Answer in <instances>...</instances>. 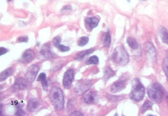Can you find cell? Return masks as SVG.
Returning a JSON list of instances; mask_svg holds the SVG:
<instances>
[{
	"instance_id": "cell-1",
	"label": "cell",
	"mask_w": 168,
	"mask_h": 116,
	"mask_svg": "<svg viewBox=\"0 0 168 116\" xmlns=\"http://www.w3.org/2000/svg\"><path fill=\"white\" fill-rule=\"evenodd\" d=\"M50 99L56 110H62L64 108V98L62 90L57 86H54L50 93Z\"/></svg>"
},
{
	"instance_id": "cell-2",
	"label": "cell",
	"mask_w": 168,
	"mask_h": 116,
	"mask_svg": "<svg viewBox=\"0 0 168 116\" xmlns=\"http://www.w3.org/2000/svg\"><path fill=\"white\" fill-rule=\"evenodd\" d=\"M147 94L153 102L160 104L162 102L164 95V89L159 83H155L149 86L147 89Z\"/></svg>"
},
{
	"instance_id": "cell-3",
	"label": "cell",
	"mask_w": 168,
	"mask_h": 116,
	"mask_svg": "<svg viewBox=\"0 0 168 116\" xmlns=\"http://www.w3.org/2000/svg\"><path fill=\"white\" fill-rule=\"evenodd\" d=\"M145 89L139 79L133 80L130 98L135 101H140L144 98L145 95Z\"/></svg>"
},
{
	"instance_id": "cell-4",
	"label": "cell",
	"mask_w": 168,
	"mask_h": 116,
	"mask_svg": "<svg viewBox=\"0 0 168 116\" xmlns=\"http://www.w3.org/2000/svg\"><path fill=\"white\" fill-rule=\"evenodd\" d=\"M111 59L114 63L119 66H124L129 62V55L124 48L121 47H118L113 51Z\"/></svg>"
},
{
	"instance_id": "cell-5",
	"label": "cell",
	"mask_w": 168,
	"mask_h": 116,
	"mask_svg": "<svg viewBox=\"0 0 168 116\" xmlns=\"http://www.w3.org/2000/svg\"><path fill=\"white\" fill-rule=\"evenodd\" d=\"M92 85V81L89 80L82 79L79 80L75 86V93L79 96L83 95L90 89Z\"/></svg>"
},
{
	"instance_id": "cell-6",
	"label": "cell",
	"mask_w": 168,
	"mask_h": 116,
	"mask_svg": "<svg viewBox=\"0 0 168 116\" xmlns=\"http://www.w3.org/2000/svg\"><path fill=\"white\" fill-rule=\"evenodd\" d=\"M39 71V66L35 64L31 65L29 67L25 74V79L29 83L33 82L36 77Z\"/></svg>"
},
{
	"instance_id": "cell-7",
	"label": "cell",
	"mask_w": 168,
	"mask_h": 116,
	"mask_svg": "<svg viewBox=\"0 0 168 116\" xmlns=\"http://www.w3.org/2000/svg\"><path fill=\"white\" fill-rule=\"evenodd\" d=\"M74 78V71L73 69H69L64 74L63 78V85L64 88L69 89L70 88Z\"/></svg>"
},
{
	"instance_id": "cell-8",
	"label": "cell",
	"mask_w": 168,
	"mask_h": 116,
	"mask_svg": "<svg viewBox=\"0 0 168 116\" xmlns=\"http://www.w3.org/2000/svg\"><path fill=\"white\" fill-rule=\"evenodd\" d=\"M126 87V80L119 79L113 83L110 87V92L112 93H117L123 90Z\"/></svg>"
},
{
	"instance_id": "cell-9",
	"label": "cell",
	"mask_w": 168,
	"mask_h": 116,
	"mask_svg": "<svg viewBox=\"0 0 168 116\" xmlns=\"http://www.w3.org/2000/svg\"><path fill=\"white\" fill-rule=\"evenodd\" d=\"M100 19L96 17H88L85 19V25L88 30L92 31L98 26Z\"/></svg>"
},
{
	"instance_id": "cell-10",
	"label": "cell",
	"mask_w": 168,
	"mask_h": 116,
	"mask_svg": "<svg viewBox=\"0 0 168 116\" xmlns=\"http://www.w3.org/2000/svg\"><path fill=\"white\" fill-rule=\"evenodd\" d=\"M98 95L94 91L90 92L83 97L84 102L88 104L95 103L98 102Z\"/></svg>"
},
{
	"instance_id": "cell-11",
	"label": "cell",
	"mask_w": 168,
	"mask_h": 116,
	"mask_svg": "<svg viewBox=\"0 0 168 116\" xmlns=\"http://www.w3.org/2000/svg\"><path fill=\"white\" fill-rule=\"evenodd\" d=\"M34 52L31 49L25 50L23 53L21 60L22 62L26 63H30L34 58Z\"/></svg>"
},
{
	"instance_id": "cell-12",
	"label": "cell",
	"mask_w": 168,
	"mask_h": 116,
	"mask_svg": "<svg viewBox=\"0 0 168 116\" xmlns=\"http://www.w3.org/2000/svg\"><path fill=\"white\" fill-rule=\"evenodd\" d=\"M29 82L27 80L22 77H19L16 80L14 83V88L15 89L23 90L26 89L29 86Z\"/></svg>"
},
{
	"instance_id": "cell-13",
	"label": "cell",
	"mask_w": 168,
	"mask_h": 116,
	"mask_svg": "<svg viewBox=\"0 0 168 116\" xmlns=\"http://www.w3.org/2000/svg\"><path fill=\"white\" fill-rule=\"evenodd\" d=\"M40 103L36 98H32L29 101L27 105L28 110L31 112H35L38 110L40 106Z\"/></svg>"
},
{
	"instance_id": "cell-14",
	"label": "cell",
	"mask_w": 168,
	"mask_h": 116,
	"mask_svg": "<svg viewBox=\"0 0 168 116\" xmlns=\"http://www.w3.org/2000/svg\"><path fill=\"white\" fill-rule=\"evenodd\" d=\"M146 50L147 55L153 60L155 59L156 57V50L153 44H150V43L146 44Z\"/></svg>"
},
{
	"instance_id": "cell-15",
	"label": "cell",
	"mask_w": 168,
	"mask_h": 116,
	"mask_svg": "<svg viewBox=\"0 0 168 116\" xmlns=\"http://www.w3.org/2000/svg\"><path fill=\"white\" fill-rule=\"evenodd\" d=\"M94 51H95V50L94 49H90L79 52L76 56L75 60H81L84 59L86 56L94 52Z\"/></svg>"
},
{
	"instance_id": "cell-16",
	"label": "cell",
	"mask_w": 168,
	"mask_h": 116,
	"mask_svg": "<svg viewBox=\"0 0 168 116\" xmlns=\"http://www.w3.org/2000/svg\"><path fill=\"white\" fill-rule=\"evenodd\" d=\"M14 72V69L13 68H8L4 70L2 72H1V75H0V80L1 82L4 81L7 79L8 77L11 76L13 74Z\"/></svg>"
},
{
	"instance_id": "cell-17",
	"label": "cell",
	"mask_w": 168,
	"mask_h": 116,
	"mask_svg": "<svg viewBox=\"0 0 168 116\" xmlns=\"http://www.w3.org/2000/svg\"><path fill=\"white\" fill-rule=\"evenodd\" d=\"M38 81H41L42 86L44 90H47L48 88V83L46 79V75L45 73H41L38 77Z\"/></svg>"
},
{
	"instance_id": "cell-18",
	"label": "cell",
	"mask_w": 168,
	"mask_h": 116,
	"mask_svg": "<svg viewBox=\"0 0 168 116\" xmlns=\"http://www.w3.org/2000/svg\"><path fill=\"white\" fill-rule=\"evenodd\" d=\"M40 53L42 55L47 58H52L54 56L50 50V48L49 47V46H46L42 48Z\"/></svg>"
},
{
	"instance_id": "cell-19",
	"label": "cell",
	"mask_w": 168,
	"mask_h": 116,
	"mask_svg": "<svg viewBox=\"0 0 168 116\" xmlns=\"http://www.w3.org/2000/svg\"><path fill=\"white\" fill-rule=\"evenodd\" d=\"M115 75V72L112 70L109 67H106L104 70V80L107 81L109 78L114 76Z\"/></svg>"
},
{
	"instance_id": "cell-20",
	"label": "cell",
	"mask_w": 168,
	"mask_h": 116,
	"mask_svg": "<svg viewBox=\"0 0 168 116\" xmlns=\"http://www.w3.org/2000/svg\"><path fill=\"white\" fill-rule=\"evenodd\" d=\"M111 44V35L109 31L105 34L103 39V44L105 47H109Z\"/></svg>"
},
{
	"instance_id": "cell-21",
	"label": "cell",
	"mask_w": 168,
	"mask_h": 116,
	"mask_svg": "<svg viewBox=\"0 0 168 116\" xmlns=\"http://www.w3.org/2000/svg\"><path fill=\"white\" fill-rule=\"evenodd\" d=\"M127 43L129 46L133 50L138 49L139 47L138 43L136 40L133 37H128L127 39Z\"/></svg>"
},
{
	"instance_id": "cell-22",
	"label": "cell",
	"mask_w": 168,
	"mask_h": 116,
	"mask_svg": "<svg viewBox=\"0 0 168 116\" xmlns=\"http://www.w3.org/2000/svg\"><path fill=\"white\" fill-rule=\"evenodd\" d=\"M161 38L165 43L168 44V31L164 27H162L160 30Z\"/></svg>"
},
{
	"instance_id": "cell-23",
	"label": "cell",
	"mask_w": 168,
	"mask_h": 116,
	"mask_svg": "<svg viewBox=\"0 0 168 116\" xmlns=\"http://www.w3.org/2000/svg\"><path fill=\"white\" fill-rule=\"evenodd\" d=\"M153 103L152 102L150 101L147 100L144 103L143 105H142L141 108V111L142 113H144V112L148 110L149 109H151L152 108Z\"/></svg>"
},
{
	"instance_id": "cell-24",
	"label": "cell",
	"mask_w": 168,
	"mask_h": 116,
	"mask_svg": "<svg viewBox=\"0 0 168 116\" xmlns=\"http://www.w3.org/2000/svg\"><path fill=\"white\" fill-rule=\"evenodd\" d=\"M89 39L88 37L83 36L79 39L78 41V45L79 46L84 47L86 45L89 43Z\"/></svg>"
},
{
	"instance_id": "cell-25",
	"label": "cell",
	"mask_w": 168,
	"mask_h": 116,
	"mask_svg": "<svg viewBox=\"0 0 168 116\" xmlns=\"http://www.w3.org/2000/svg\"><path fill=\"white\" fill-rule=\"evenodd\" d=\"M163 70L168 80V53L163 62Z\"/></svg>"
},
{
	"instance_id": "cell-26",
	"label": "cell",
	"mask_w": 168,
	"mask_h": 116,
	"mask_svg": "<svg viewBox=\"0 0 168 116\" xmlns=\"http://www.w3.org/2000/svg\"><path fill=\"white\" fill-rule=\"evenodd\" d=\"M99 58L96 56H93L87 60L86 64L87 65H96L99 63Z\"/></svg>"
},
{
	"instance_id": "cell-27",
	"label": "cell",
	"mask_w": 168,
	"mask_h": 116,
	"mask_svg": "<svg viewBox=\"0 0 168 116\" xmlns=\"http://www.w3.org/2000/svg\"><path fill=\"white\" fill-rule=\"evenodd\" d=\"M108 99L112 102H116L121 99V97L120 96H115V95H111L110 94H107L106 95Z\"/></svg>"
},
{
	"instance_id": "cell-28",
	"label": "cell",
	"mask_w": 168,
	"mask_h": 116,
	"mask_svg": "<svg viewBox=\"0 0 168 116\" xmlns=\"http://www.w3.org/2000/svg\"><path fill=\"white\" fill-rule=\"evenodd\" d=\"M61 41V38L60 36H57L54 37L53 39V43L54 46L55 47L58 48L60 45V42Z\"/></svg>"
},
{
	"instance_id": "cell-29",
	"label": "cell",
	"mask_w": 168,
	"mask_h": 116,
	"mask_svg": "<svg viewBox=\"0 0 168 116\" xmlns=\"http://www.w3.org/2000/svg\"><path fill=\"white\" fill-rule=\"evenodd\" d=\"M57 48L62 52H68L70 50V47H69L63 45L62 44H60Z\"/></svg>"
},
{
	"instance_id": "cell-30",
	"label": "cell",
	"mask_w": 168,
	"mask_h": 116,
	"mask_svg": "<svg viewBox=\"0 0 168 116\" xmlns=\"http://www.w3.org/2000/svg\"><path fill=\"white\" fill-rule=\"evenodd\" d=\"M29 38L27 36L21 37H19L17 39V41L19 42H25L27 43L28 41Z\"/></svg>"
},
{
	"instance_id": "cell-31",
	"label": "cell",
	"mask_w": 168,
	"mask_h": 116,
	"mask_svg": "<svg viewBox=\"0 0 168 116\" xmlns=\"http://www.w3.org/2000/svg\"><path fill=\"white\" fill-rule=\"evenodd\" d=\"M25 113L24 111L20 108H17V111L16 113V115L17 116H23L24 115Z\"/></svg>"
},
{
	"instance_id": "cell-32",
	"label": "cell",
	"mask_w": 168,
	"mask_h": 116,
	"mask_svg": "<svg viewBox=\"0 0 168 116\" xmlns=\"http://www.w3.org/2000/svg\"><path fill=\"white\" fill-rule=\"evenodd\" d=\"M8 52V50L6 48L1 47L0 48V56L4 55Z\"/></svg>"
},
{
	"instance_id": "cell-33",
	"label": "cell",
	"mask_w": 168,
	"mask_h": 116,
	"mask_svg": "<svg viewBox=\"0 0 168 116\" xmlns=\"http://www.w3.org/2000/svg\"><path fill=\"white\" fill-rule=\"evenodd\" d=\"M70 116H83V114L79 111H76L71 113Z\"/></svg>"
},
{
	"instance_id": "cell-34",
	"label": "cell",
	"mask_w": 168,
	"mask_h": 116,
	"mask_svg": "<svg viewBox=\"0 0 168 116\" xmlns=\"http://www.w3.org/2000/svg\"><path fill=\"white\" fill-rule=\"evenodd\" d=\"M166 100L167 101V102L168 104V94H167V95H166Z\"/></svg>"
},
{
	"instance_id": "cell-35",
	"label": "cell",
	"mask_w": 168,
	"mask_h": 116,
	"mask_svg": "<svg viewBox=\"0 0 168 116\" xmlns=\"http://www.w3.org/2000/svg\"><path fill=\"white\" fill-rule=\"evenodd\" d=\"M11 1H12V0H8V1H9V2H11Z\"/></svg>"
},
{
	"instance_id": "cell-36",
	"label": "cell",
	"mask_w": 168,
	"mask_h": 116,
	"mask_svg": "<svg viewBox=\"0 0 168 116\" xmlns=\"http://www.w3.org/2000/svg\"><path fill=\"white\" fill-rule=\"evenodd\" d=\"M141 1H146V0H141Z\"/></svg>"
}]
</instances>
